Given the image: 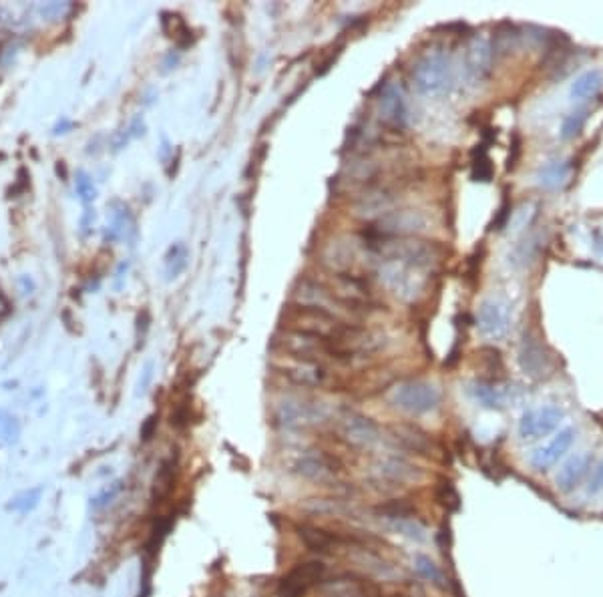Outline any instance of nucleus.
I'll return each mask as SVG.
<instances>
[{
  "instance_id": "obj_16",
  "label": "nucleus",
  "mask_w": 603,
  "mask_h": 597,
  "mask_svg": "<svg viewBox=\"0 0 603 597\" xmlns=\"http://www.w3.org/2000/svg\"><path fill=\"white\" fill-rule=\"evenodd\" d=\"M589 467H591V455L589 453H580V455L571 457L557 473V489L563 491V493H571L573 489H577L581 481L585 479V475L589 473Z\"/></svg>"
},
{
  "instance_id": "obj_1",
  "label": "nucleus",
  "mask_w": 603,
  "mask_h": 597,
  "mask_svg": "<svg viewBox=\"0 0 603 597\" xmlns=\"http://www.w3.org/2000/svg\"><path fill=\"white\" fill-rule=\"evenodd\" d=\"M366 242L382 257L411 270H431L442 260V248L437 242L417 235H380L372 230Z\"/></svg>"
},
{
  "instance_id": "obj_10",
  "label": "nucleus",
  "mask_w": 603,
  "mask_h": 597,
  "mask_svg": "<svg viewBox=\"0 0 603 597\" xmlns=\"http://www.w3.org/2000/svg\"><path fill=\"white\" fill-rule=\"evenodd\" d=\"M428 219L418 209H393L378 219V228H374L380 235H413L426 228Z\"/></svg>"
},
{
  "instance_id": "obj_4",
  "label": "nucleus",
  "mask_w": 603,
  "mask_h": 597,
  "mask_svg": "<svg viewBox=\"0 0 603 597\" xmlns=\"http://www.w3.org/2000/svg\"><path fill=\"white\" fill-rule=\"evenodd\" d=\"M441 391L422 380H408L398 384L393 391V402L400 411L413 414H424L435 411L441 404Z\"/></svg>"
},
{
  "instance_id": "obj_11",
  "label": "nucleus",
  "mask_w": 603,
  "mask_h": 597,
  "mask_svg": "<svg viewBox=\"0 0 603 597\" xmlns=\"http://www.w3.org/2000/svg\"><path fill=\"white\" fill-rule=\"evenodd\" d=\"M477 326L483 336H487L491 340H501L509 330L507 308L495 300H485L477 312Z\"/></svg>"
},
{
  "instance_id": "obj_31",
  "label": "nucleus",
  "mask_w": 603,
  "mask_h": 597,
  "mask_svg": "<svg viewBox=\"0 0 603 597\" xmlns=\"http://www.w3.org/2000/svg\"><path fill=\"white\" fill-rule=\"evenodd\" d=\"M509 217H511V206L507 204V202H505V204L501 206V209H499V215H497V219L493 222V230H503Z\"/></svg>"
},
{
  "instance_id": "obj_20",
  "label": "nucleus",
  "mask_w": 603,
  "mask_h": 597,
  "mask_svg": "<svg viewBox=\"0 0 603 597\" xmlns=\"http://www.w3.org/2000/svg\"><path fill=\"white\" fill-rule=\"evenodd\" d=\"M380 471L384 477L393 479L395 482H408V481H417L420 479V473H418L417 467H413L411 462L402 459H386L382 464H380Z\"/></svg>"
},
{
  "instance_id": "obj_6",
  "label": "nucleus",
  "mask_w": 603,
  "mask_h": 597,
  "mask_svg": "<svg viewBox=\"0 0 603 597\" xmlns=\"http://www.w3.org/2000/svg\"><path fill=\"white\" fill-rule=\"evenodd\" d=\"M326 577V565L322 561H306L296 565L279 581V597H304L314 585L322 583Z\"/></svg>"
},
{
  "instance_id": "obj_7",
  "label": "nucleus",
  "mask_w": 603,
  "mask_h": 597,
  "mask_svg": "<svg viewBox=\"0 0 603 597\" xmlns=\"http://www.w3.org/2000/svg\"><path fill=\"white\" fill-rule=\"evenodd\" d=\"M563 409L559 407H541V409H533L529 413H525L519 420L517 433L521 440H539V438L547 437L559 427V422L563 420Z\"/></svg>"
},
{
  "instance_id": "obj_2",
  "label": "nucleus",
  "mask_w": 603,
  "mask_h": 597,
  "mask_svg": "<svg viewBox=\"0 0 603 597\" xmlns=\"http://www.w3.org/2000/svg\"><path fill=\"white\" fill-rule=\"evenodd\" d=\"M411 79L418 92L426 97H441L453 85V61L441 46H433L418 55L411 67Z\"/></svg>"
},
{
  "instance_id": "obj_22",
  "label": "nucleus",
  "mask_w": 603,
  "mask_h": 597,
  "mask_svg": "<svg viewBox=\"0 0 603 597\" xmlns=\"http://www.w3.org/2000/svg\"><path fill=\"white\" fill-rule=\"evenodd\" d=\"M187 266V250L184 244H175L165 255V272L169 277H177Z\"/></svg>"
},
{
  "instance_id": "obj_21",
  "label": "nucleus",
  "mask_w": 603,
  "mask_h": 597,
  "mask_svg": "<svg viewBox=\"0 0 603 597\" xmlns=\"http://www.w3.org/2000/svg\"><path fill=\"white\" fill-rule=\"evenodd\" d=\"M161 24H171V28H167V37H171L175 43L179 46H189L193 43V37H191V28L187 26L186 21L179 17V14H173V12H165L161 19Z\"/></svg>"
},
{
  "instance_id": "obj_12",
  "label": "nucleus",
  "mask_w": 603,
  "mask_h": 597,
  "mask_svg": "<svg viewBox=\"0 0 603 597\" xmlns=\"http://www.w3.org/2000/svg\"><path fill=\"white\" fill-rule=\"evenodd\" d=\"M573 440H575V429L567 427V429L559 431L545 447L537 449L533 453L531 464H533L535 471H547V469H551L555 462H559V459L565 457V453L571 449Z\"/></svg>"
},
{
  "instance_id": "obj_17",
  "label": "nucleus",
  "mask_w": 603,
  "mask_h": 597,
  "mask_svg": "<svg viewBox=\"0 0 603 597\" xmlns=\"http://www.w3.org/2000/svg\"><path fill=\"white\" fill-rule=\"evenodd\" d=\"M571 175V163L569 161H549L537 169V185L545 191H555L569 182Z\"/></svg>"
},
{
  "instance_id": "obj_8",
  "label": "nucleus",
  "mask_w": 603,
  "mask_h": 597,
  "mask_svg": "<svg viewBox=\"0 0 603 597\" xmlns=\"http://www.w3.org/2000/svg\"><path fill=\"white\" fill-rule=\"evenodd\" d=\"M378 113L380 121L393 131H400L408 125V103L404 91L396 83L384 85L378 97Z\"/></svg>"
},
{
  "instance_id": "obj_3",
  "label": "nucleus",
  "mask_w": 603,
  "mask_h": 597,
  "mask_svg": "<svg viewBox=\"0 0 603 597\" xmlns=\"http://www.w3.org/2000/svg\"><path fill=\"white\" fill-rule=\"evenodd\" d=\"M517 360H519L521 370L533 380L549 378L557 368L553 350L545 342H541L531 332L523 334L519 352H517Z\"/></svg>"
},
{
  "instance_id": "obj_14",
  "label": "nucleus",
  "mask_w": 603,
  "mask_h": 597,
  "mask_svg": "<svg viewBox=\"0 0 603 597\" xmlns=\"http://www.w3.org/2000/svg\"><path fill=\"white\" fill-rule=\"evenodd\" d=\"M391 437L398 447L413 451L418 455H431L433 453V438L428 437V433H424L422 429H418L415 424H393L391 429Z\"/></svg>"
},
{
  "instance_id": "obj_26",
  "label": "nucleus",
  "mask_w": 603,
  "mask_h": 597,
  "mask_svg": "<svg viewBox=\"0 0 603 597\" xmlns=\"http://www.w3.org/2000/svg\"><path fill=\"white\" fill-rule=\"evenodd\" d=\"M585 119H587V111H575V113H569V115L563 119L561 123V137L563 139H573L577 137L585 125Z\"/></svg>"
},
{
  "instance_id": "obj_32",
  "label": "nucleus",
  "mask_w": 603,
  "mask_h": 597,
  "mask_svg": "<svg viewBox=\"0 0 603 597\" xmlns=\"http://www.w3.org/2000/svg\"><path fill=\"white\" fill-rule=\"evenodd\" d=\"M155 431H157V416L153 414V416H149L145 420V424L141 429V437H143V440H149V438L155 435Z\"/></svg>"
},
{
  "instance_id": "obj_23",
  "label": "nucleus",
  "mask_w": 603,
  "mask_h": 597,
  "mask_svg": "<svg viewBox=\"0 0 603 597\" xmlns=\"http://www.w3.org/2000/svg\"><path fill=\"white\" fill-rule=\"evenodd\" d=\"M175 471H177V459L169 457V459L163 462L161 469L157 471V477H155V493L157 495H165L171 489Z\"/></svg>"
},
{
  "instance_id": "obj_25",
  "label": "nucleus",
  "mask_w": 603,
  "mask_h": 597,
  "mask_svg": "<svg viewBox=\"0 0 603 597\" xmlns=\"http://www.w3.org/2000/svg\"><path fill=\"white\" fill-rule=\"evenodd\" d=\"M41 495H43V487H34V489H30V491H24V493L19 495V497L12 499L10 509H14V511H19V513H23L24 515V513L32 511L34 507L39 505Z\"/></svg>"
},
{
  "instance_id": "obj_13",
  "label": "nucleus",
  "mask_w": 603,
  "mask_h": 597,
  "mask_svg": "<svg viewBox=\"0 0 603 597\" xmlns=\"http://www.w3.org/2000/svg\"><path fill=\"white\" fill-rule=\"evenodd\" d=\"M340 435L356 447H368L378 440V427L368 416L362 414H346L340 418Z\"/></svg>"
},
{
  "instance_id": "obj_29",
  "label": "nucleus",
  "mask_w": 603,
  "mask_h": 597,
  "mask_svg": "<svg viewBox=\"0 0 603 597\" xmlns=\"http://www.w3.org/2000/svg\"><path fill=\"white\" fill-rule=\"evenodd\" d=\"M380 513L388 515V517H400V519H406L408 515H413V507L406 505V503H388V505L380 507Z\"/></svg>"
},
{
  "instance_id": "obj_24",
  "label": "nucleus",
  "mask_w": 603,
  "mask_h": 597,
  "mask_svg": "<svg viewBox=\"0 0 603 597\" xmlns=\"http://www.w3.org/2000/svg\"><path fill=\"white\" fill-rule=\"evenodd\" d=\"M21 437V424L12 414L0 411V440L6 444H14Z\"/></svg>"
},
{
  "instance_id": "obj_30",
  "label": "nucleus",
  "mask_w": 603,
  "mask_h": 597,
  "mask_svg": "<svg viewBox=\"0 0 603 597\" xmlns=\"http://www.w3.org/2000/svg\"><path fill=\"white\" fill-rule=\"evenodd\" d=\"M69 10V4L67 2H48V4H43L41 6V14L45 17V19H48V21H55V19H59L63 12H67Z\"/></svg>"
},
{
  "instance_id": "obj_5",
  "label": "nucleus",
  "mask_w": 603,
  "mask_h": 597,
  "mask_svg": "<svg viewBox=\"0 0 603 597\" xmlns=\"http://www.w3.org/2000/svg\"><path fill=\"white\" fill-rule=\"evenodd\" d=\"M495 45L487 32H477L471 37L464 52V69L473 85H481L491 77Z\"/></svg>"
},
{
  "instance_id": "obj_28",
  "label": "nucleus",
  "mask_w": 603,
  "mask_h": 597,
  "mask_svg": "<svg viewBox=\"0 0 603 597\" xmlns=\"http://www.w3.org/2000/svg\"><path fill=\"white\" fill-rule=\"evenodd\" d=\"M493 175V169H491V163H488L487 157H479L473 165V179L475 182H488Z\"/></svg>"
},
{
  "instance_id": "obj_27",
  "label": "nucleus",
  "mask_w": 603,
  "mask_h": 597,
  "mask_svg": "<svg viewBox=\"0 0 603 597\" xmlns=\"http://www.w3.org/2000/svg\"><path fill=\"white\" fill-rule=\"evenodd\" d=\"M75 187H77V193H79V197L85 202V204H89V202H93L95 199V185H93V179L85 173V171H79L77 173V179H75Z\"/></svg>"
},
{
  "instance_id": "obj_18",
  "label": "nucleus",
  "mask_w": 603,
  "mask_h": 597,
  "mask_svg": "<svg viewBox=\"0 0 603 597\" xmlns=\"http://www.w3.org/2000/svg\"><path fill=\"white\" fill-rule=\"evenodd\" d=\"M603 89V72L597 69L585 70L583 75H580L573 83H571V99L577 101H587L597 97L600 91Z\"/></svg>"
},
{
  "instance_id": "obj_15",
  "label": "nucleus",
  "mask_w": 603,
  "mask_h": 597,
  "mask_svg": "<svg viewBox=\"0 0 603 597\" xmlns=\"http://www.w3.org/2000/svg\"><path fill=\"white\" fill-rule=\"evenodd\" d=\"M298 535L310 551L322 553V555L334 553L340 545H344V539L336 531H328V529L316 527V525H300Z\"/></svg>"
},
{
  "instance_id": "obj_19",
  "label": "nucleus",
  "mask_w": 603,
  "mask_h": 597,
  "mask_svg": "<svg viewBox=\"0 0 603 597\" xmlns=\"http://www.w3.org/2000/svg\"><path fill=\"white\" fill-rule=\"evenodd\" d=\"M473 394L475 398L487 407V409H503L505 407V398L507 394L505 391L497 384V382H488V380H479L473 386Z\"/></svg>"
},
{
  "instance_id": "obj_9",
  "label": "nucleus",
  "mask_w": 603,
  "mask_h": 597,
  "mask_svg": "<svg viewBox=\"0 0 603 597\" xmlns=\"http://www.w3.org/2000/svg\"><path fill=\"white\" fill-rule=\"evenodd\" d=\"M278 370L290 382L298 384L302 389H318L328 380V370L324 368V362H318V360L286 356V362L279 364Z\"/></svg>"
},
{
  "instance_id": "obj_33",
  "label": "nucleus",
  "mask_w": 603,
  "mask_h": 597,
  "mask_svg": "<svg viewBox=\"0 0 603 597\" xmlns=\"http://www.w3.org/2000/svg\"><path fill=\"white\" fill-rule=\"evenodd\" d=\"M602 489H603V462L600 464V469L595 471V475H593V481H591L589 491H591V493H597V491H602Z\"/></svg>"
}]
</instances>
